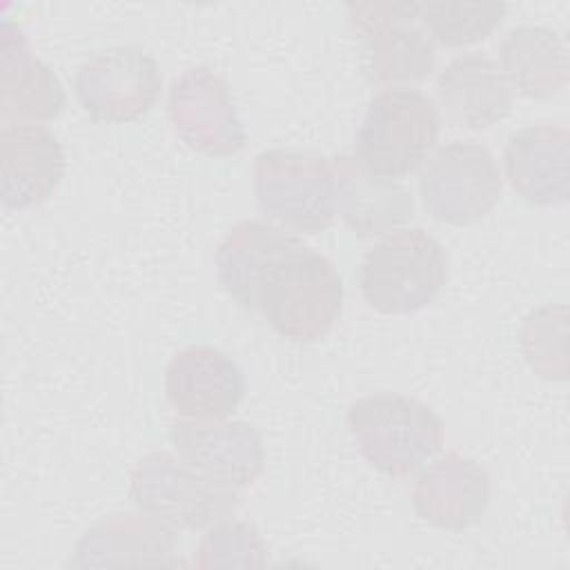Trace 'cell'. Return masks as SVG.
<instances>
[{
  "mask_svg": "<svg viewBox=\"0 0 570 570\" xmlns=\"http://www.w3.org/2000/svg\"><path fill=\"white\" fill-rule=\"evenodd\" d=\"M343 309V281L330 258L305 247L269 278L261 314L269 327L294 343L323 338Z\"/></svg>",
  "mask_w": 570,
  "mask_h": 570,
  "instance_id": "8992f818",
  "label": "cell"
},
{
  "mask_svg": "<svg viewBox=\"0 0 570 570\" xmlns=\"http://www.w3.org/2000/svg\"><path fill=\"white\" fill-rule=\"evenodd\" d=\"M421 2L383 0L350 2L347 20L361 36L370 82L385 89H403L425 80L436 60L430 36L416 27Z\"/></svg>",
  "mask_w": 570,
  "mask_h": 570,
  "instance_id": "52a82bcc",
  "label": "cell"
},
{
  "mask_svg": "<svg viewBox=\"0 0 570 570\" xmlns=\"http://www.w3.org/2000/svg\"><path fill=\"white\" fill-rule=\"evenodd\" d=\"M501 71L523 98L552 100L568 87V49L557 31L521 24L501 42Z\"/></svg>",
  "mask_w": 570,
  "mask_h": 570,
  "instance_id": "44dd1931",
  "label": "cell"
},
{
  "mask_svg": "<svg viewBox=\"0 0 570 570\" xmlns=\"http://www.w3.org/2000/svg\"><path fill=\"white\" fill-rule=\"evenodd\" d=\"M60 140L42 125H4L0 131V198L7 209L45 203L65 178Z\"/></svg>",
  "mask_w": 570,
  "mask_h": 570,
  "instance_id": "9a60e30c",
  "label": "cell"
},
{
  "mask_svg": "<svg viewBox=\"0 0 570 570\" xmlns=\"http://www.w3.org/2000/svg\"><path fill=\"white\" fill-rule=\"evenodd\" d=\"M191 563L196 568H263L267 546L252 523L229 517L207 528Z\"/></svg>",
  "mask_w": 570,
  "mask_h": 570,
  "instance_id": "cb8c5ba5",
  "label": "cell"
},
{
  "mask_svg": "<svg viewBox=\"0 0 570 570\" xmlns=\"http://www.w3.org/2000/svg\"><path fill=\"white\" fill-rule=\"evenodd\" d=\"M519 345L534 374L563 381L568 376V307L546 303L530 312L521 323Z\"/></svg>",
  "mask_w": 570,
  "mask_h": 570,
  "instance_id": "603a6c76",
  "label": "cell"
},
{
  "mask_svg": "<svg viewBox=\"0 0 570 570\" xmlns=\"http://www.w3.org/2000/svg\"><path fill=\"white\" fill-rule=\"evenodd\" d=\"M336 214L358 238L394 232L414 216L410 191L392 178L376 176L354 158H332Z\"/></svg>",
  "mask_w": 570,
  "mask_h": 570,
  "instance_id": "ffe728a7",
  "label": "cell"
},
{
  "mask_svg": "<svg viewBox=\"0 0 570 570\" xmlns=\"http://www.w3.org/2000/svg\"><path fill=\"white\" fill-rule=\"evenodd\" d=\"M307 245L285 227L245 218L236 223L216 249V272L223 289L247 312H261L272 274Z\"/></svg>",
  "mask_w": 570,
  "mask_h": 570,
  "instance_id": "7c38bea8",
  "label": "cell"
},
{
  "mask_svg": "<svg viewBox=\"0 0 570 570\" xmlns=\"http://www.w3.org/2000/svg\"><path fill=\"white\" fill-rule=\"evenodd\" d=\"M434 89L445 120L474 131L508 118L514 102L499 62L476 51L452 58L441 69Z\"/></svg>",
  "mask_w": 570,
  "mask_h": 570,
  "instance_id": "e0dca14e",
  "label": "cell"
},
{
  "mask_svg": "<svg viewBox=\"0 0 570 570\" xmlns=\"http://www.w3.org/2000/svg\"><path fill=\"white\" fill-rule=\"evenodd\" d=\"M508 7L494 0L481 2H421L419 22L432 42L465 47L485 40L505 18Z\"/></svg>",
  "mask_w": 570,
  "mask_h": 570,
  "instance_id": "7402d4cb",
  "label": "cell"
},
{
  "mask_svg": "<svg viewBox=\"0 0 570 570\" xmlns=\"http://www.w3.org/2000/svg\"><path fill=\"white\" fill-rule=\"evenodd\" d=\"M439 140L434 100L416 89H383L372 96L356 127L354 160L383 178L416 171Z\"/></svg>",
  "mask_w": 570,
  "mask_h": 570,
  "instance_id": "3957f363",
  "label": "cell"
},
{
  "mask_svg": "<svg viewBox=\"0 0 570 570\" xmlns=\"http://www.w3.org/2000/svg\"><path fill=\"white\" fill-rule=\"evenodd\" d=\"M505 178L514 194L539 207H561L570 196V134L539 122L514 131L503 151Z\"/></svg>",
  "mask_w": 570,
  "mask_h": 570,
  "instance_id": "2e32d148",
  "label": "cell"
},
{
  "mask_svg": "<svg viewBox=\"0 0 570 570\" xmlns=\"http://www.w3.org/2000/svg\"><path fill=\"white\" fill-rule=\"evenodd\" d=\"M488 470L452 450L430 459L412 488L414 512L430 525L448 532H461L476 525L490 505Z\"/></svg>",
  "mask_w": 570,
  "mask_h": 570,
  "instance_id": "5bb4252c",
  "label": "cell"
},
{
  "mask_svg": "<svg viewBox=\"0 0 570 570\" xmlns=\"http://www.w3.org/2000/svg\"><path fill=\"white\" fill-rule=\"evenodd\" d=\"M169 439L185 463L225 488H249L263 472V439L245 421L178 419Z\"/></svg>",
  "mask_w": 570,
  "mask_h": 570,
  "instance_id": "8fae6325",
  "label": "cell"
},
{
  "mask_svg": "<svg viewBox=\"0 0 570 570\" xmlns=\"http://www.w3.org/2000/svg\"><path fill=\"white\" fill-rule=\"evenodd\" d=\"M165 394L183 419L225 421L245 396V376L223 350L189 345L171 356L165 370Z\"/></svg>",
  "mask_w": 570,
  "mask_h": 570,
  "instance_id": "4fadbf2b",
  "label": "cell"
},
{
  "mask_svg": "<svg viewBox=\"0 0 570 570\" xmlns=\"http://www.w3.org/2000/svg\"><path fill=\"white\" fill-rule=\"evenodd\" d=\"M167 114L176 136L200 154L234 156L245 147L232 87L212 67H191L171 80Z\"/></svg>",
  "mask_w": 570,
  "mask_h": 570,
  "instance_id": "30bf717a",
  "label": "cell"
},
{
  "mask_svg": "<svg viewBox=\"0 0 570 570\" xmlns=\"http://www.w3.org/2000/svg\"><path fill=\"white\" fill-rule=\"evenodd\" d=\"M448 276L443 245L421 227L385 234L363 256L358 285L363 298L381 314H414L430 305Z\"/></svg>",
  "mask_w": 570,
  "mask_h": 570,
  "instance_id": "6da1fadb",
  "label": "cell"
},
{
  "mask_svg": "<svg viewBox=\"0 0 570 570\" xmlns=\"http://www.w3.org/2000/svg\"><path fill=\"white\" fill-rule=\"evenodd\" d=\"M503 189L492 151L472 138L439 147L419 176L425 212L448 225H472L499 200Z\"/></svg>",
  "mask_w": 570,
  "mask_h": 570,
  "instance_id": "9c48e42d",
  "label": "cell"
},
{
  "mask_svg": "<svg viewBox=\"0 0 570 570\" xmlns=\"http://www.w3.org/2000/svg\"><path fill=\"white\" fill-rule=\"evenodd\" d=\"M65 107L58 76L31 53L24 31L2 22L0 38V118L4 125L42 122L56 118Z\"/></svg>",
  "mask_w": 570,
  "mask_h": 570,
  "instance_id": "d6986e66",
  "label": "cell"
},
{
  "mask_svg": "<svg viewBox=\"0 0 570 570\" xmlns=\"http://www.w3.org/2000/svg\"><path fill=\"white\" fill-rule=\"evenodd\" d=\"M129 497L147 514L178 530H205L234 517L240 497L180 456L149 452L140 456L129 476Z\"/></svg>",
  "mask_w": 570,
  "mask_h": 570,
  "instance_id": "5b68a950",
  "label": "cell"
},
{
  "mask_svg": "<svg viewBox=\"0 0 570 570\" xmlns=\"http://www.w3.org/2000/svg\"><path fill=\"white\" fill-rule=\"evenodd\" d=\"M163 73L138 45H111L89 53L76 71L73 89L94 122L122 125L147 116L158 102Z\"/></svg>",
  "mask_w": 570,
  "mask_h": 570,
  "instance_id": "ba28073f",
  "label": "cell"
},
{
  "mask_svg": "<svg viewBox=\"0 0 570 570\" xmlns=\"http://www.w3.org/2000/svg\"><path fill=\"white\" fill-rule=\"evenodd\" d=\"M254 198L258 209L301 234H318L334 223L336 196L332 158L272 147L254 158Z\"/></svg>",
  "mask_w": 570,
  "mask_h": 570,
  "instance_id": "277c9868",
  "label": "cell"
},
{
  "mask_svg": "<svg viewBox=\"0 0 570 570\" xmlns=\"http://www.w3.org/2000/svg\"><path fill=\"white\" fill-rule=\"evenodd\" d=\"M347 428L381 474L403 479L425 465L443 445L441 419L405 394H370L347 410Z\"/></svg>",
  "mask_w": 570,
  "mask_h": 570,
  "instance_id": "7a4b0ae2",
  "label": "cell"
},
{
  "mask_svg": "<svg viewBox=\"0 0 570 570\" xmlns=\"http://www.w3.org/2000/svg\"><path fill=\"white\" fill-rule=\"evenodd\" d=\"M174 528L147 512H114L96 521L76 543L69 566H167L176 563Z\"/></svg>",
  "mask_w": 570,
  "mask_h": 570,
  "instance_id": "ac0fdd59",
  "label": "cell"
}]
</instances>
